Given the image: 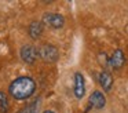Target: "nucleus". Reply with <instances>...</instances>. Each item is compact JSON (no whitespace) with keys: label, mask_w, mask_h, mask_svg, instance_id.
I'll list each match as a JSON object with an SVG mask.
<instances>
[{"label":"nucleus","mask_w":128,"mask_h":113,"mask_svg":"<svg viewBox=\"0 0 128 113\" xmlns=\"http://www.w3.org/2000/svg\"><path fill=\"white\" fill-rule=\"evenodd\" d=\"M36 91V83L29 76H21L17 77L14 81H11L8 87V92L17 101H25L30 98Z\"/></svg>","instance_id":"f257e3e1"},{"label":"nucleus","mask_w":128,"mask_h":113,"mask_svg":"<svg viewBox=\"0 0 128 113\" xmlns=\"http://www.w3.org/2000/svg\"><path fill=\"white\" fill-rule=\"evenodd\" d=\"M37 54L46 62H55L58 59L59 52H58V48L55 46H52V44H43V46L39 47Z\"/></svg>","instance_id":"f03ea898"},{"label":"nucleus","mask_w":128,"mask_h":113,"mask_svg":"<svg viewBox=\"0 0 128 113\" xmlns=\"http://www.w3.org/2000/svg\"><path fill=\"white\" fill-rule=\"evenodd\" d=\"M42 22L43 25H47L51 29H61L65 25V18L61 14H56V13H46L43 15Z\"/></svg>","instance_id":"7ed1b4c3"},{"label":"nucleus","mask_w":128,"mask_h":113,"mask_svg":"<svg viewBox=\"0 0 128 113\" xmlns=\"http://www.w3.org/2000/svg\"><path fill=\"white\" fill-rule=\"evenodd\" d=\"M20 55H21V59L25 63H28V65H33V63L36 62L37 57H39L37 50L34 48L32 44H25V46L21 47Z\"/></svg>","instance_id":"20e7f679"},{"label":"nucleus","mask_w":128,"mask_h":113,"mask_svg":"<svg viewBox=\"0 0 128 113\" xmlns=\"http://www.w3.org/2000/svg\"><path fill=\"white\" fill-rule=\"evenodd\" d=\"M124 63H125V57H124V52L121 50H116L112 54V57L106 61V66L110 69H114V70L121 69Z\"/></svg>","instance_id":"39448f33"},{"label":"nucleus","mask_w":128,"mask_h":113,"mask_svg":"<svg viewBox=\"0 0 128 113\" xmlns=\"http://www.w3.org/2000/svg\"><path fill=\"white\" fill-rule=\"evenodd\" d=\"M73 94L77 99L84 98V94H86V80L84 76L80 72H76L74 73V84H73Z\"/></svg>","instance_id":"423d86ee"},{"label":"nucleus","mask_w":128,"mask_h":113,"mask_svg":"<svg viewBox=\"0 0 128 113\" xmlns=\"http://www.w3.org/2000/svg\"><path fill=\"white\" fill-rule=\"evenodd\" d=\"M106 105V98L100 91L95 90L94 92L90 95V101H88V109H103Z\"/></svg>","instance_id":"0eeeda50"},{"label":"nucleus","mask_w":128,"mask_h":113,"mask_svg":"<svg viewBox=\"0 0 128 113\" xmlns=\"http://www.w3.org/2000/svg\"><path fill=\"white\" fill-rule=\"evenodd\" d=\"M98 81H99L100 87L108 92L113 87V76L109 70H102L100 73H98Z\"/></svg>","instance_id":"6e6552de"},{"label":"nucleus","mask_w":128,"mask_h":113,"mask_svg":"<svg viewBox=\"0 0 128 113\" xmlns=\"http://www.w3.org/2000/svg\"><path fill=\"white\" fill-rule=\"evenodd\" d=\"M28 30H29V36L33 40L40 39V36L43 35V22L42 21H32Z\"/></svg>","instance_id":"1a4fd4ad"},{"label":"nucleus","mask_w":128,"mask_h":113,"mask_svg":"<svg viewBox=\"0 0 128 113\" xmlns=\"http://www.w3.org/2000/svg\"><path fill=\"white\" fill-rule=\"evenodd\" d=\"M10 109V103H8V99H7L6 94L0 91V112L2 113H7Z\"/></svg>","instance_id":"9d476101"},{"label":"nucleus","mask_w":128,"mask_h":113,"mask_svg":"<svg viewBox=\"0 0 128 113\" xmlns=\"http://www.w3.org/2000/svg\"><path fill=\"white\" fill-rule=\"evenodd\" d=\"M37 106H39V99H36L34 102H32V103H29V105H26V106H24L18 113H36Z\"/></svg>","instance_id":"9b49d317"},{"label":"nucleus","mask_w":128,"mask_h":113,"mask_svg":"<svg viewBox=\"0 0 128 113\" xmlns=\"http://www.w3.org/2000/svg\"><path fill=\"white\" fill-rule=\"evenodd\" d=\"M43 113H55V112H54V110H44Z\"/></svg>","instance_id":"f8f14e48"}]
</instances>
